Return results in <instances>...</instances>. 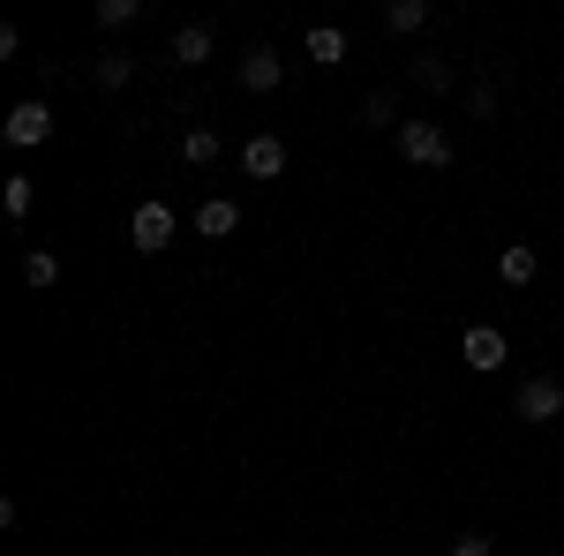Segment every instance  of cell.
Listing matches in <instances>:
<instances>
[{
	"label": "cell",
	"instance_id": "obj_18",
	"mask_svg": "<svg viewBox=\"0 0 564 556\" xmlns=\"http://www.w3.org/2000/svg\"><path fill=\"white\" fill-rule=\"evenodd\" d=\"M467 113H475V121H497V90L475 84V90H467Z\"/></svg>",
	"mask_w": 564,
	"mask_h": 556
},
{
	"label": "cell",
	"instance_id": "obj_5",
	"mask_svg": "<svg viewBox=\"0 0 564 556\" xmlns=\"http://www.w3.org/2000/svg\"><path fill=\"white\" fill-rule=\"evenodd\" d=\"M0 135H8L15 151H31V143H45V135H53V113H45V98H31V106H15Z\"/></svg>",
	"mask_w": 564,
	"mask_h": 556
},
{
	"label": "cell",
	"instance_id": "obj_13",
	"mask_svg": "<svg viewBox=\"0 0 564 556\" xmlns=\"http://www.w3.org/2000/svg\"><path fill=\"white\" fill-rule=\"evenodd\" d=\"M422 23H430L422 0H384V31H422Z\"/></svg>",
	"mask_w": 564,
	"mask_h": 556
},
{
	"label": "cell",
	"instance_id": "obj_2",
	"mask_svg": "<svg viewBox=\"0 0 564 556\" xmlns=\"http://www.w3.org/2000/svg\"><path fill=\"white\" fill-rule=\"evenodd\" d=\"M459 353H467V369H475V377H497L512 346H505V331H497V324H467V346H459Z\"/></svg>",
	"mask_w": 564,
	"mask_h": 556
},
{
	"label": "cell",
	"instance_id": "obj_4",
	"mask_svg": "<svg viewBox=\"0 0 564 556\" xmlns=\"http://www.w3.org/2000/svg\"><path fill=\"white\" fill-rule=\"evenodd\" d=\"M129 241L143 249V257H159V249L174 241V211H166V204H135V218H129Z\"/></svg>",
	"mask_w": 564,
	"mask_h": 556
},
{
	"label": "cell",
	"instance_id": "obj_6",
	"mask_svg": "<svg viewBox=\"0 0 564 556\" xmlns=\"http://www.w3.org/2000/svg\"><path fill=\"white\" fill-rule=\"evenodd\" d=\"M234 76H241V90H279V76H286V61H279L271 45H249Z\"/></svg>",
	"mask_w": 564,
	"mask_h": 556
},
{
	"label": "cell",
	"instance_id": "obj_8",
	"mask_svg": "<svg viewBox=\"0 0 564 556\" xmlns=\"http://www.w3.org/2000/svg\"><path fill=\"white\" fill-rule=\"evenodd\" d=\"M234 226H241V204H226V196H212V204L196 211V233H212V241H226Z\"/></svg>",
	"mask_w": 564,
	"mask_h": 556
},
{
	"label": "cell",
	"instance_id": "obj_3",
	"mask_svg": "<svg viewBox=\"0 0 564 556\" xmlns=\"http://www.w3.org/2000/svg\"><path fill=\"white\" fill-rule=\"evenodd\" d=\"M512 406H520V422H557V414H564V384H557V377H527Z\"/></svg>",
	"mask_w": 564,
	"mask_h": 556
},
{
	"label": "cell",
	"instance_id": "obj_15",
	"mask_svg": "<svg viewBox=\"0 0 564 556\" xmlns=\"http://www.w3.org/2000/svg\"><path fill=\"white\" fill-rule=\"evenodd\" d=\"M129 76H135V61H129V53H106V61H98V90H121Z\"/></svg>",
	"mask_w": 564,
	"mask_h": 556
},
{
	"label": "cell",
	"instance_id": "obj_1",
	"mask_svg": "<svg viewBox=\"0 0 564 556\" xmlns=\"http://www.w3.org/2000/svg\"><path fill=\"white\" fill-rule=\"evenodd\" d=\"M399 151H406L414 166H430V173L452 166V135L436 129V121H399Z\"/></svg>",
	"mask_w": 564,
	"mask_h": 556
},
{
	"label": "cell",
	"instance_id": "obj_7",
	"mask_svg": "<svg viewBox=\"0 0 564 556\" xmlns=\"http://www.w3.org/2000/svg\"><path fill=\"white\" fill-rule=\"evenodd\" d=\"M241 166L257 173V181H279V173H286V143H279V135H249V143H241Z\"/></svg>",
	"mask_w": 564,
	"mask_h": 556
},
{
	"label": "cell",
	"instance_id": "obj_10",
	"mask_svg": "<svg viewBox=\"0 0 564 556\" xmlns=\"http://www.w3.org/2000/svg\"><path fill=\"white\" fill-rule=\"evenodd\" d=\"M308 61H316V68H339V61H347V39H339L332 23H316V31H308Z\"/></svg>",
	"mask_w": 564,
	"mask_h": 556
},
{
	"label": "cell",
	"instance_id": "obj_12",
	"mask_svg": "<svg viewBox=\"0 0 564 556\" xmlns=\"http://www.w3.org/2000/svg\"><path fill=\"white\" fill-rule=\"evenodd\" d=\"M0 204H8L15 218H31V204H39V188H31V173H8V181H0Z\"/></svg>",
	"mask_w": 564,
	"mask_h": 556
},
{
	"label": "cell",
	"instance_id": "obj_11",
	"mask_svg": "<svg viewBox=\"0 0 564 556\" xmlns=\"http://www.w3.org/2000/svg\"><path fill=\"white\" fill-rule=\"evenodd\" d=\"M174 61H181V68H196V61H212V23H188V31L174 39Z\"/></svg>",
	"mask_w": 564,
	"mask_h": 556
},
{
	"label": "cell",
	"instance_id": "obj_20",
	"mask_svg": "<svg viewBox=\"0 0 564 556\" xmlns=\"http://www.w3.org/2000/svg\"><path fill=\"white\" fill-rule=\"evenodd\" d=\"M452 556H497V542H489V534H459V542H452Z\"/></svg>",
	"mask_w": 564,
	"mask_h": 556
},
{
	"label": "cell",
	"instance_id": "obj_19",
	"mask_svg": "<svg viewBox=\"0 0 564 556\" xmlns=\"http://www.w3.org/2000/svg\"><path fill=\"white\" fill-rule=\"evenodd\" d=\"M414 84H422V90H452V68H444V61H422Z\"/></svg>",
	"mask_w": 564,
	"mask_h": 556
},
{
	"label": "cell",
	"instance_id": "obj_9",
	"mask_svg": "<svg viewBox=\"0 0 564 556\" xmlns=\"http://www.w3.org/2000/svg\"><path fill=\"white\" fill-rule=\"evenodd\" d=\"M534 271H542V257H534V249H527V241H512V249H505V257H497V279H505V286H527V279H534Z\"/></svg>",
	"mask_w": 564,
	"mask_h": 556
},
{
	"label": "cell",
	"instance_id": "obj_14",
	"mask_svg": "<svg viewBox=\"0 0 564 556\" xmlns=\"http://www.w3.org/2000/svg\"><path fill=\"white\" fill-rule=\"evenodd\" d=\"M23 279H31V286H61V257H53V249H39V257H23Z\"/></svg>",
	"mask_w": 564,
	"mask_h": 556
},
{
	"label": "cell",
	"instance_id": "obj_16",
	"mask_svg": "<svg viewBox=\"0 0 564 556\" xmlns=\"http://www.w3.org/2000/svg\"><path fill=\"white\" fill-rule=\"evenodd\" d=\"M391 113H399L391 90H369V98H361V121H369V129H391Z\"/></svg>",
	"mask_w": 564,
	"mask_h": 556
},
{
	"label": "cell",
	"instance_id": "obj_17",
	"mask_svg": "<svg viewBox=\"0 0 564 556\" xmlns=\"http://www.w3.org/2000/svg\"><path fill=\"white\" fill-rule=\"evenodd\" d=\"M181 159H188V166H212V159H218V135H212V129H196L188 143H181Z\"/></svg>",
	"mask_w": 564,
	"mask_h": 556
}]
</instances>
